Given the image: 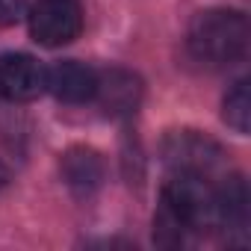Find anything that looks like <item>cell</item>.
<instances>
[{
	"instance_id": "11",
	"label": "cell",
	"mask_w": 251,
	"mask_h": 251,
	"mask_svg": "<svg viewBox=\"0 0 251 251\" xmlns=\"http://www.w3.org/2000/svg\"><path fill=\"white\" fill-rule=\"evenodd\" d=\"M27 9V0H0V27L15 24Z\"/></svg>"
},
{
	"instance_id": "7",
	"label": "cell",
	"mask_w": 251,
	"mask_h": 251,
	"mask_svg": "<svg viewBox=\"0 0 251 251\" xmlns=\"http://www.w3.org/2000/svg\"><path fill=\"white\" fill-rule=\"evenodd\" d=\"M95 98L100 100V106H103L109 115H130V112H136V106H139L142 83H139V77H133L130 71L112 68V71L98 74Z\"/></svg>"
},
{
	"instance_id": "5",
	"label": "cell",
	"mask_w": 251,
	"mask_h": 251,
	"mask_svg": "<svg viewBox=\"0 0 251 251\" xmlns=\"http://www.w3.org/2000/svg\"><path fill=\"white\" fill-rule=\"evenodd\" d=\"M48 89V68L27 53L0 56V98L12 103L36 100Z\"/></svg>"
},
{
	"instance_id": "9",
	"label": "cell",
	"mask_w": 251,
	"mask_h": 251,
	"mask_svg": "<svg viewBox=\"0 0 251 251\" xmlns=\"http://www.w3.org/2000/svg\"><path fill=\"white\" fill-rule=\"evenodd\" d=\"M219 207L225 227H245L248 222V186L239 175L227 177L219 186Z\"/></svg>"
},
{
	"instance_id": "12",
	"label": "cell",
	"mask_w": 251,
	"mask_h": 251,
	"mask_svg": "<svg viewBox=\"0 0 251 251\" xmlns=\"http://www.w3.org/2000/svg\"><path fill=\"white\" fill-rule=\"evenodd\" d=\"M6 183H9V169H6L3 163H0V189H3Z\"/></svg>"
},
{
	"instance_id": "1",
	"label": "cell",
	"mask_w": 251,
	"mask_h": 251,
	"mask_svg": "<svg viewBox=\"0 0 251 251\" xmlns=\"http://www.w3.org/2000/svg\"><path fill=\"white\" fill-rule=\"evenodd\" d=\"M186 45L207 65H233L248 48V21L233 9H207L192 18Z\"/></svg>"
},
{
	"instance_id": "4",
	"label": "cell",
	"mask_w": 251,
	"mask_h": 251,
	"mask_svg": "<svg viewBox=\"0 0 251 251\" xmlns=\"http://www.w3.org/2000/svg\"><path fill=\"white\" fill-rule=\"evenodd\" d=\"M163 163L172 172H186V175H210L222 163V148L207 139L204 133L195 130H175L163 139L160 145Z\"/></svg>"
},
{
	"instance_id": "8",
	"label": "cell",
	"mask_w": 251,
	"mask_h": 251,
	"mask_svg": "<svg viewBox=\"0 0 251 251\" xmlns=\"http://www.w3.org/2000/svg\"><path fill=\"white\" fill-rule=\"evenodd\" d=\"M59 169H62L65 183L74 192H80V195L98 189L100 180H103V163H100V157L92 148H71V151H65Z\"/></svg>"
},
{
	"instance_id": "2",
	"label": "cell",
	"mask_w": 251,
	"mask_h": 251,
	"mask_svg": "<svg viewBox=\"0 0 251 251\" xmlns=\"http://www.w3.org/2000/svg\"><path fill=\"white\" fill-rule=\"evenodd\" d=\"M186 233H210L222 225V207H219V189L204 175H186L175 172V177L163 189L160 204Z\"/></svg>"
},
{
	"instance_id": "3",
	"label": "cell",
	"mask_w": 251,
	"mask_h": 251,
	"mask_svg": "<svg viewBox=\"0 0 251 251\" xmlns=\"http://www.w3.org/2000/svg\"><path fill=\"white\" fill-rule=\"evenodd\" d=\"M27 18L33 39L45 48L71 45L83 30V9L77 0H39Z\"/></svg>"
},
{
	"instance_id": "6",
	"label": "cell",
	"mask_w": 251,
	"mask_h": 251,
	"mask_svg": "<svg viewBox=\"0 0 251 251\" xmlns=\"http://www.w3.org/2000/svg\"><path fill=\"white\" fill-rule=\"evenodd\" d=\"M48 89L65 103H86L95 98L98 74L77 59H65L48 68Z\"/></svg>"
},
{
	"instance_id": "10",
	"label": "cell",
	"mask_w": 251,
	"mask_h": 251,
	"mask_svg": "<svg viewBox=\"0 0 251 251\" xmlns=\"http://www.w3.org/2000/svg\"><path fill=\"white\" fill-rule=\"evenodd\" d=\"M225 121L236 133H248L251 124V92H248V80H239L227 95H225Z\"/></svg>"
}]
</instances>
